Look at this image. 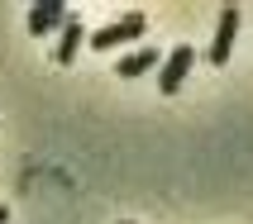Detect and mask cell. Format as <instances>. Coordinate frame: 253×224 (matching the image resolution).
Masks as SVG:
<instances>
[{"label": "cell", "instance_id": "cell-1", "mask_svg": "<svg viewBox=\"0 0 253 224\" xmlns=\"http://www.w3.org/2000/svg\"><path fill=\"white\" fill-rule=\"evenodd\" d=\"M143 29H148V19H143V14L134 10V14H125V19H115V24H105L100 34H91V48H100V53H105V48H120V43L139 38Z\"/></svg>", "mask_w": 253, "mask_h": 224}, {"label": "cell", "instance_id": "cell-2", "mask_svg": "<svg viewBox=\"0 0 253 224\" xmlns=\"http://www.w3.org/2000/svg\"><path fill=\"white\" fill-rule=\"evenodd\" d=\"M191 62H196V53H191V48H172L168 53V62H163V76H158V86H163V96H172V91H177V86H182V76L186 72H191Z\"/></svg>", "mask_w": 253, "mask_h": 224}, {"label": "cell", "instance_id": "cell-3", "mask_svg": "<svg viewBox=\"0 0 253 224\" xmlns=\"http://www.w3.org/2000/svg\"><path fill=\"white\" fill-rule=\"evenodd\" d=\"M234 34H239V10L229 5L225 14H220V34H215V43H211V62L220 67V62H229V48H234Z\"/></svg>", "mask_w": 253, "mask_h": 224}, {"label": "cell", "instance_id": "cell-4", "mask_svg": "<svg viewBox=\"0 0 253 224\" xmlns=\"http://www.w3.org/2000/svg\"><path fill=\"white\" fill-rule=\"evenodd\" d=\"M57 24H67V5L62 0H43V5L29 10V34H48Z\"/></svg>", "mask_w": 253, "mask_h": 224}, {"label": "cell", "instance_id": "cell-5", "mask_svg": "<svg viewBox=\"0 0 253 224\" xmlns=\"http://www.w3.org/2000/svg\"><path fill=\"white\" fill-rule=\"evenodd\" d=\"M82 19H77V14H67V24H62V43H57V62H62V67H72V62H77V48H82Z\"/></svg>", "mask_w": 253, "mask_h": 224}, {"label": "cell", "instance_id": "cell-6", "mask_svg": "<svg viewBox=\"0 0 253 224\" xmlns=\"http://www.w3.org/2000/svg\"><path fill=\"white\" fill-rule=\"evenodd\" d=\"M153 67H158V53L148 48V43H143L139 53L120 57V67H115V72H120V76H143V72H153Z\"/></svg>", "mask_w": 253, "mask_h": 224}, {"label": "cell", "instance_id": "cell-7", "mask_svg": "<svg viewBox=\"0 0 253 224\" xmlns=\"http://www.w3.org/2000/svg\"><path fill=\"white\" fill-rule=\"evenodd\" d=\"M5 220H10V210H5V205H0V224H5Z\"/></svg>", "mask_w": 253, "mask_h": 224}]
</instances>
